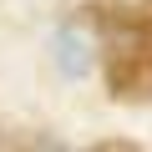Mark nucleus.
<instances>
[{"label": "nucleus", "instance_id": "f257e3e1", "mask_svg": "<svg viewBox=\"0 0 152 152\" xmlns=\"http://www.w3.org/2000/svg\"><path fill=\"white\" fill-rule=\"evenodd\" d=\"M102 51H107L112 96H127V102L152 96V31L142 20H122Z\"/></svg>", "mask_w": 152, "mask_h": 152}, {"label": "nucleus", "instance_id": "f03ea898", "mask_svg": "<svg viewBox=\"0 0 152 152\" xmlns=\"http://www.w3.org/2000/svg\"><path fill=\"white\" fill-rule=\"evenodd\" d=\"M51 56L61 66V76H86L102 56V36L91 20H66L56 36H51Z\"/></svg>", "mask_w": 152, "mask_h": 152}, {"label": "nucleus", "instance_id": "7ed1b4c3", "mask_svg": "<svg viewBox=\"0 0 152 152\" xmlns=\"http://www.w3.org/2000/svg\"><path fill=\"white\" fill-rule=\"evenodd\" d=\"M36 152H71V147H61V142H41Z\"/></svg>", "mask_w": 152, "mask_h": 152}]
</instances>
